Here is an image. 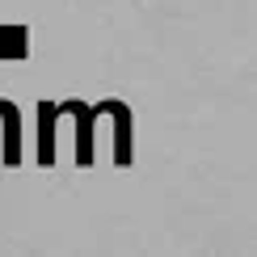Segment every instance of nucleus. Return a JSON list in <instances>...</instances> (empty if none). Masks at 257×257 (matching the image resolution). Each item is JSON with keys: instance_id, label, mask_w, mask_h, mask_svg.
Returning a JSON list of instances; mask_svg holds the SVG:
<instances>
[]
</instances>
